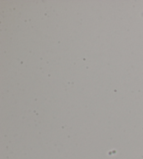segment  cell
Returning <instances> with one entry per match:
<instances>
[]
</instances>
